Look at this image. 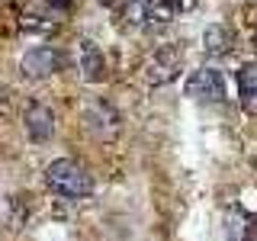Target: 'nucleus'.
Masks as SVG:
<instances>
[{"label":"nucleus","mask_w":257,"mask_h":241,"mask_svg":"<svg viewBox=\"0 0 257 241\" xmlns=\"http://www.w3.org/2000/svg\"><path fill=\"white\" fill-rule=\"evenodd\" d=\"M45 183L52 193H58L64 199H84L93 193V177L87 174V167H80L77 161H52L45 167Z\"/></svg>","instance_id":"obj_1"},{"label":"nucleus","mask_w":257,"mask_h":241,"mask_svg":"<svg viewBox=\"0 0 257 241\" xmlns=\"http://www.w3.org/2000/svg\"><path fill=\"white\" fill-rule=\"evenodd\" d=\"M180 68H183V48L180 45H161L155 48V52L148 55V61H145V80L148 84H171V80L180 74Z\"/></svg>","instance_id":"obj_2"},{"label":"nucleus","mask_w":257,"mask_h":241,"mask_svg":"<svg viewBox=\"0 0 257 241\" xmlns=\"http://www.w3.org/2000/svg\"><path fill=\"white\" fill-rule=\"evenodd\" d=\"M58 71H61V55H58V48H48V45L32 48L20 61V74L29 77V80L52 77V74H58Z\"/></svg>","instance_id":"obj_3"},{"label":"nucleus","mask_w":257,"mask_h":241,"mask_svg":"<svg viewBox=\"0 0 257 241\" xmlns=\"http://www.w3.org/2000/svg\"><path fill=\"white\" fill-rule=\"evenodd\" d=\"M84 123H87V129H90L93 139H103V142L116 139L119 129H122V123H119V112L112 109L109 103H103V100H96V103H90V106H87Z\"/></svg>","instance_id":"obj_4"},{"label":"nucleus","mask_w":257,"mask_h":241,"mask_svg":"<svg viewBox=\"0 0 257 241\" xmlns=\"http://www.w3.org/2000/svg\"><path fill=\"white\" fill-rule=\"evenodd\" d=\"M187 93L193 96V100H222L225 96V80L219 71H212V68H199V71H193L190 80H187Z\"/></svg>","instance_id":"obj_5"},{"label":"nucleus","mask_w":257,"mask_h":241,"mask_svg":"<svg viewBox=\"0 0 257 241\" xmlns=\"http://www.w3.org/2000/svg\"><path fill=\"white\" fill-rule=\"evenodd\" d=\"M23 126H26L32 142H48L55 135V112L42 106V103H29L26 116H23Z\"/></svg>","instance_id":"obj_6"},{"label":"nucleus","mask_w":257,"mask_h":241,"mask_svg":"<svg viewBox=\"0 0 257 241\" xmlns=\"http://www.w3.org/2000/svg\"><path fill=\"white\" fill-rule=\"evenodd\" d=\"M231 48H235V32H231V26H222V23L206 26V32H203V52L206 55L222 58V55H228Z\"/></svg>","instance_id":"obj_7"},{"label":"nucleus","mask_w":257,"mask_h":241,"mask_svg":"<svg viewBox=\"0 0 257 241\" xmlns=\"http://www.w3.org/2000/svg\"><path fill=\"white\" fill-rule=\"evenodd\" d=\"M84 77L87 80H103L106 77V58L93 48V42H84Z\"/></svg>","instance_id":"obj_8"},{"label":"nucleus","mask_w":257,"mask_h":241,"mask_svg":"<svg viewBox=\"0 0 257 241\" xmlns=\"http://www.w3.org/2000/svg\"><path fill=\"white\" fill-rule=\"evenodd\" d=\"M148 20V0H128L125 10H122V23L128 26H145Z\"/></svg>","instance_id":"obj_9"},{"label":"nucleus","mask_w":257,"mask_h":241,"mask_svg":"<svg viewBox=\"0 0 257 241\" xmlns=\"http://www.w3.org/2000/svg\"><path fill=\"white\" fill-rule=\"evenodd\" d=\"M238 90H241V96H247V93L257 90V61L244 64V68L238 71Z\"/></svg>","instance_id":"obj_10"},{"label":"nucleus","mask_w":257,"mask_h":241,"mask_svg":"<svg viewBox=\"0 0 257 241\" xmlns=\"http://www.w3.org/2000/svg\"><path fill=\"white\" fill-rule=\"evenodd\" d=\"M241 106L251 112V116H257V90H254V93H247V96H241Z\"/></svg>","instance_id":"obj_11"},{"label":"nucleus","mask_w":257,"mask_h":241,"mask_svg":"<svg viewBox=\"0 0 257 241\" xmlns=\"http://www.w3.org/2000/svg\"><path fill=\"white\" fill-rule=\"evenodd\" d=\"M7 100H10V96H7V87H0V116L7 112Z\"/></svg>","instance_id":"obj_12"},{"label":"nucleus","mask_w":257,"mask_h":241,"mask_svg":"<svg viewBox=\"0 0 257 241\" xmlns=\"http://www.w3.org/2000/svg\"><path fill=\"white\" fill-rule=\"evenodd\" d=\"M45 4H52V7H61V10H64V7H71V0H45Z\"/></svg>","instance_id":"obj_13"},{"label":"nucleus","mask_w":257,"mask_h":241,"mask_svg":"<svg viewBox=\"0 0 257 241\" xmlns=\"http://www.w3.org/2000/svg\"><path fill=\"white\" fill-rule=\"evenodd\" d=\"M103 7H116V4H122V0H100Z\"/></svg>","instance_id":"obj_14"},{"label":"nucleus","mask_w":257,"mask_h":241,"mask_svg":"<svg viewBox=\"0 0 257 241\" xmlns=\"http://www.w3.org/2000/svg\"><path fill=\"white\" fill-rule=\"evenodd\" d=\"M254 45H257V36H254Z\"/></svg>","instance_id":"obj_15"}]
</instances>
